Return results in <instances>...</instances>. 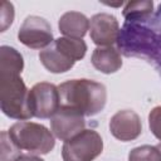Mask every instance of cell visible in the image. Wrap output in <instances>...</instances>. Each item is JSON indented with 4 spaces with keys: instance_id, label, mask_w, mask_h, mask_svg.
Listing matches in <instances>:
<instances>
[{
    "instance_id": "1",
    "label": "cell",
    "mask_w": 161,
    "mask_h": 161,
    "mask_svg": "<svg viewBox=\"0 0 161 161\" xmlns=\"http://www.w3.org/2000/svg\"><path fill=\"white\" fill-rule=\"evenodd\" d=\"M60 106L72 108L84 117L98 114L107 102L104 84L92 79H70L58 86Z\"/></svg>"
},
{
    "instance_id": "2",
    "label": "cell",
    "mask_w": 161,
    "mask_h": 161,
    "mask_svg": "<svg viewBox=\"0 0 161 161\" xmlns=\"http://www.w3.org/2000/svg\"><path fill=\"white\" fill-rule=\"evenodd\" d=\"M29 91L20 74L0 73V107L5 116L26 121L33 117L29 107Z\"/></svg>"
},
{
    "instance_id": "3",
    "label": "cell",
    "mask_w": 161,
    "mask_h": 161,
    "mask_svg": "<svg viewBox=\"0 0 161 161\" xmlns=\"http://www.w3.org/2000/svg\"><path fill=\"white\" fill-rule=\"evenodd\" d=\"M8 132L14 143L29 155H47L55 146L53 132L40 123L20 121L14 123Z\"/></svg>"
},
{
    "instance_id": "4",
    "label": "cell",
    "mask_w": 161,
    "mask_h": 161,
    "mask_svg": "<svg viewBox=\"0 0 161 161\" xmlns=\"http://www.w3.org/2000/svg\"><path fill=\"white\" fill-rule=\"evenodd\" d=\"M103 151L101 135L94 130H83L62 147L63 161H93Z\"/></svg>"
},
{
    "instance_id": "5",
    "label": "cell",
    "mask_w": 161,
    "mask_h": 161,
    "mask_svg": "<svg viewBox=\"0 0 161 161\" xmlns=\"http://www.w3.org/2000/svg\"><path fill=\"white\" fill-rule=\"evenodd\" d=\"M29 107L33 117L50 118L60 107L58 87L49 82H39L29 91Z\"/></svg>"
},
{
    "instance_id": "6",
    "label": "cell",
    "mask_w": 161,
    "mask_h": 161,
    "mask_svg": "<svg viewBox=\"0 0 161 161\" xmlns=\"http://www.w3.org/2000/svg\"><path fill=\"white\" fill-rule=\"evenodd\" d=\"M18 39L21 44L30 49H45L53 40L50 24L40 16H26L18 31Z\"/></svg>"
},
{
    "instance_id": "7",
    "label": "cell",
    "mask_w": 161,
    "mask_h": 161,
    "mask_svg": "<svg viewBox=\"0 0 161 161\" xmlns=\"http://www.w3.org/2000/svg\"><path fill=\"white\" fill-rule=\"evenodd\" d=\"M84 127V116L68 107L60 106L59 109L50 117V128L53 135L64 142L80 133Z\"/></svg>"
},
{
    "instance_id": "8",
    "label": "cell",
    "mask_w": 161,
    "mask_h": 161,
    "mask_svg": "<svg viewBox=\"0 0 161 161\" xmlns=\"http://www.w3.org/2000/svg\"><path fill=\"white\" fill-rule=\"evenodd\" d=\"M89 35L98 47H112L119 38V24L114 15L99 13L91 18Z\"/></svg>"
},
{
    "instance_id": "9",
    "label": "cell",
    "mask_w": 161,
    "mask_h": 161,
    "mask_svg": "<svg viewBox=\"0 0 161 161\" xmlns=\"http://www.w3.org/2000/svg\"><path fill=\"white\" fill-rule=\"evenodd\" d=\"M109 131L119 141H133L142 133V122L135 111L122 109L111 117Z\"/></svg>"
},
{
    "instance_id": "10",
    "label": "cell",
    "mask_w": 161,
    "mask_h": 161,
    "mask_svg": "<svg viewBox=\"0 0 161 161\" xmlns=\"http://www.w3.org/2000/svg\"><path fill=\"white\" fill-rule=\"evenodd\" d=\"M40 63L50 73H64L73 68L74 60L69 58L54 42L39 53Z\"/></svg>"
},
{
    "instance_id": "11",
    "label": "cell",
    "mask_w": 161,
    "mask_h": 161,
    "mask_svg": "<svg viewBox=\"0 0 161 161\" xmlns=\"http://www.w3.org/2000/svg\"><path fill=\"white\" fill-rule=\"evenodd\" d=\"M92 65L104 74L116 73L122 67V58L119 52L113 47H97L91 58Z\"/></svg>"
},
{
    "instance_id": "12",
    "label": "cell",
    "mask_w": 161,
    "mask_h": 161,
    "mask_svg": "<svg viewBox=\"0 0 161 161\" xmlns=\"http://www.w3.org/2000/svg\"><path fill=\"white\" fill-rule=\"evenodd\" d=\"M58 28L68 38L82 39L89 30V19L79 11H67L59 18Z\"/></svg>"
},
{
    "instance_id": "13",
    "label": "cell",
    "mask_w": 161,
    "mask_h": 161,
    "mask_svg": "<svg viewBox=\"0 0 161 161\" xmlns=\"http://www.w3.org/2000/svg\"><path fill=\"white\" fill-rule=\"evenodd\" d=\"M24 68L23 55L13 47L3 45L0 48V73L21 74Z\"/></svg>"
},
{
    "instance_id": "14",
    "label": "cell",
    "mask_w": 161,
    "mask_h": 161,
    "mask_svg": "<svg viewBox=\"0 0 161 161\" xmlns=\"http://www.w3.org/2000/svg\"><path fill=\"white\" fill-rule=\"evenodd\" d=\"M153 13V3L150 0L143 1H128L123 8V16L127 23L146 21Z\"/></svg>"
},
{
    "instance_id": "15",
    "label": "cell",
    "mask_w": 161,
    "mask_h": 161,
    "mask_svg": "<svg viewBox=\"0 0 161 161\" xmlns=\"http://www.w3.org/2000/svg\"><path fill=\"white\" fill-rule=\"evenodd\" d=\"M54 43L74 62L80 60L84 58L87 53V44L83 39H77V38H68V36H62L54 40Z\"/></svg>"
},
{
    "instance_id": "16",
    "label": "cell",
    "mask_w": 161,
    "mask_h": 161,
    "mask_svg": "<svg viewBox=\"0 0 161 161\" xmlns=\"http://www.w3.org/2000/svg\"><path fill=\"white\" fill-rule=\"evenodd\" d=\"M128 161H161V153L156 146L142 145L130 151Z\"/></svg>"
},
{
    "instance_id": "17",
    "label": "cell",
    "mask_w": 161,
    "mask_h": 161,
    "mask_svg": "<svg viewBox=\"0 0 161 161\" xmlns=\"http://www.w3.org/2000/svg\"><path fill=\"white\" fill-rule=\"evenodd\" d=\"M0 143H1V161H15L21 153L20 148L14 143L8 131H3L0 136Z\"/></svg>"
},
{
    "instance_id": "18",
    "label": "cell",
    "mask_w": 161,
    "mask_h": 161,
    "mask_svg": "<svg viewBox=\"0 0 161 161\" xmlns=\"http://www.w3.org/2000/svg\"><path fill=\"white\" fill-rule=\"evenodd\" d=\"M148 126L152 135L161 141V106L151 109L148 114Z\"/></svg>"
},
{
    "instance_id": "19",
    "label": "cell",
    "mask_w": 161,
    "mask_h": 161,
    "mask_svg": "<svg viewBox=\"0 0 161 161\" xmlns=\"http://www.w3.org/2000/svg\"><path fill=\"white\" fill-rule=\"evenodd\" d=\"M0 20H1V31H5L8 29V26H10L14 20V6L11 3H9V1L1 3Z\"/></svg>"
},
{
    "instance_id": "20",
    "label": "cell",
    "mask_w": 161,
    "mask_h": 161,
    "mask_svg": "<svg viewBox=\"0 0 161 161\" xmlns=\"http://www.w3.org/2000/svg\"><path fill=\"white\" fill-rule=\"evenodd\" d=\"M15 161H44V160L35 155H20Z\"/></svg>"
},
{
    "instance_id": "21",
    "label": "cell",
    "mask_w": 161,
    "mask_h": 161,
    "mask_svg": "<svg viewBox=\"0 0 161 161\" xmlns=\"http://www.w3.org/2000/svg\"><path fill=\"white\" fill-rule=\"evenodd\" d=\"M156 147L158 148V151H160V153H161V143H158V145H156Z\"/></svg>"
}]
</instances>
